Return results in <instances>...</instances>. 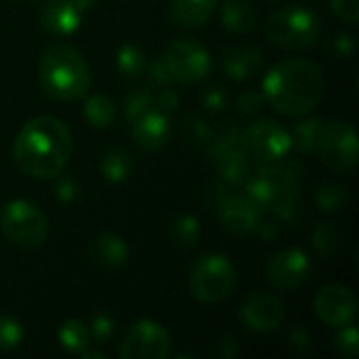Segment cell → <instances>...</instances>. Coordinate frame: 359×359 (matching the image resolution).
<instances>
[{
    "label": "cell",
    "mask_w": 359,
    "mask_h": 359,
    "mask_svg": "<svg viewBox=\"0 0 359 359\" xmlns=\"http://www.w3.org/2000/svg\"><path fill=\"white\" fill-rule=\"evenodd\" d=\"M74 139L69 128L53 116L27 120L13 141V162L34 179H55L69 164Z\"/></svg>",
    "instance_id": "cell-1"
},
{
    "label": "cell",
    "mask_w": 359,
    "mask_h": 359,
    "mask_svg": "<svg viewBox=\"0 0 359 359\" xmlns=\"http://www.w3.org/2000/svg\"><path fill=\"white\" fill-rule=\"evenodd\" d=\"M326 80L318 63L309 59H286L263 78V97L284 116H307L324 97Z\"/></svg>",
    "instance_id": "cell-2"
},
{
    "label": "cell",
    "mask_w": 359,
    "mask_h": 359,
    "mask_svg": "<svg viewBox=\"0 0 359 359\" xmlns=\"http://www.w3.org/2000/svg\"><path fill=\"white\" fill-rule=\"evenodd\" d=\"M303 164L299 160H278L269 164H259L257 172L248 177L246 196L267 215L280 221L294 219L301 200Z\"/></svg>",
    "instance_id": "cell-3"
},
{
    "label": "cell",
    "mask_w": 359,
    "mask_h": 359,
    "mask_svg": "<svg viewBox=\"0 0 359 359\" xmlns=\"http://www.w3.org/2000/svg\"><path fill=\"white\" fill-rule=\"evenodd\" d=\"M44 93L59 101H76L88 95L93 76L84 57L69 44H53L38 67Z\"/></svg>",
    "instance_id": "cell-4"
},
{
    "label": "cell",
    "mask_w": 359,
    "mask_h": 359,
    "mask_svg": "<svg viewBox=\"0 0 359 359\" xmlns=\"http://www.w3.org/2000/svg\"><path fill=\"white\" fill-rule=\"evenodd\" d=\"M322 25L313 11L305 6H284L278 8L267 25L265 34L269 42L284 50H305L311 48L320 38Z\"/></svg>",
    "instance_id": "cell-5"
},
{
    "label": "cell",
    "mask_w": 359,
    "mask_h": 359,
    "mask_svg": "<svg viewBox=\"0 0 359 359\" xmlns=\"http://www.w3.org/2000/svg\"><path fill=\"white\" fill-rule=\"evenodd\" d=\"M238 282L233 263L219 252L202 255L194 261L189 269V288L191 294L206 305H217L225 301Z\"/></svg>",
    "instance_id": "cell-6"
},
{
    "label": "cell",
    "mask_w": 359,
    "mask_h": 359,
    "mask_svg": "<svg viewBox=\"0 0 359 359\" xmlns=\"http://www.w3.org/2000/svg\"><path fill=\"white\" fill-rule=\"evenodd\" d=\"M2 233L19 248L34 250L46 242L48 221L46 215L27 200H13L0 212Z\"/></svg>",
    "instance_id": "cell-7"
},
{
    "label": "cell",
    "mask_w": 359,
    "mask_h": 359,
    "mask_svg": "<svg viewBox=\"0 0 359 359\" xmlns=\"http://www.w3.org/2000/svg\"><path fill=\"white\" fill-rule=\"evenodd\" d=\"M208 156L217 166L223 183L229 187L244 185L250 175V156L244 141V128L227 126L219 135L212 137L208 145Z\"/></svg>",
    "instance_id": "cell-8"
},
{
    "label": "cell",
    "mask_w": 359,
    "mask_h": 359,
    "mask_svg": "<svg viewBox=\"0 0 359 359\" xmlns=\"http://www.w3.org/2000/svg\"><path fill=\"white\" fill-rule=\"evenodd\" d=\"M313 151L334 172H351L358 164L359 145L355 128L349 122L332 120L322 124Z\"/></svg>",
    "instance_id": "cell-9"
},
{
    "label": "cell",
    "mask_w": 359,
    "mask_h": 359,
    "mask_svg": "<svg viewBox=\"0 0 359 359\" xmlns=\"http://www.w3.org/2000/svg\"><path fill=\"white\" fill-rule=\"evenodd\" d=\"M162 57L170 69L172 80L181 84H194L204 80L212 67L210 50L202 42L191 38L175 40Z\"/></svg>",
    "instance_id": "cell-10"
},
{
    "label": "cell",
    "mask_w": 359,
    "mask_h": 359,
    "mask_svg": "<svg viewBox=\"0 0 359 359\" xmlns=\"http://www.w3.org/2000/svg\"><path fill=\"white\" fill-rule=\"evenodd\" d=\"M244 141L248 156L259 164H269L288 158L292 149L290 133L276 120L261 118L244 128Z\"/></svg>",
    "instance_id": "cell-11"
},
{
    "label": "cell",
    "mask_w": 359,
    "mask_h": 359,
    "mask_svg": "<svg viewBox=\"0 0 359 359\" xmlns=\"http://www.w3.org/2000/svg\"><path fill=\"white\" fill-rule=\"evenodd\" d=\"M172 341L164 326L151 320H139L126 330L118 353L124 359H166Z\"/></svg>",
    "instance_id": "cell-12"
},
{
    "label": "cell",
    "mask_w": 359,
    "mask_h": 359,
    "mask_svg": "<svg viewBox=\"0 0 359 359\" xmlns=\"http://www.w3.org/2000/svg\"><path fill=\"white\" fill-rule=\"evenodd\" d=\"M217 212L223 227L233 236L255 233L265 215L246 194H236V191H225L217 200Z\"/></svg>",
    "instance_id": "cell-13"
},
{
    "label": "cell",
    "mask_w": 359,
    "mask_h": 359,
    "mask_svg": "<svg viewBox=\"0 0 359 359\" xmlns=\"http://www.w3.org/2000/svg\"><path fill=\"white\" fill-rule=\"evenodd\" d=\"M311 276V261L301 248H284L271 257L267 280L278 290H297Z\"/></svg>",
    "instance_id": "cell-14"
},
{
    "label": "cell",
    "mask_w": 359,
    "mask_h": 359,
    "mask_svg": "<svg viewBox=\"0 0 359 359\" xmlns=\"http://www.w3.org/2000/svg\"><path fill=\"white\" fill-rule=\"evenodd\" d=\"M313 309L318 318L334 328L353 324L355 313H358V301L355 294L341 284H328L318 290L313 299Z\"/></svg>",
    "instance_id": "cell-15"
},
{
    "label": "cell",
    "mask_w": 359,
    "mask_h": 359,
    "mask_svg": "<svg viewBox=\"0 0 359 359\" xmlns=\"http://www.w3.org/2000/svg\"><path fill=\"white\" fill-rule=\"evenodd\" d=\"M286 309L276 294L269 292H252L240 307V318L248 330L255 332H271L282 326Z\"/></svg>",
    "instance_id": "cell-16"
},
{
    "label": "cell",
    "mask_w": 359,
    "mask_h": 359,
    "mask_svg": "<svg viewBox=\"0 0 359 359\" xmlns=\"http://www.w3.org/2000/svg\"><path fill=\"white\" fill-rule=\"evenodd\" d=\"M97 0H46L40 11V23L46 32L55 36L74 34L86 11L95 6Z\"/></svg>",
    "instance_id": "cell-17"
},
{
    "label": "cell",
    "mask_w": 359,
    "mask_h": 359,
    "mask_svg": "<svg viewBox=\"0 0 359 359\" xmlns=\"http://www.w3.org/2000/svg\"><path fill=\"white\" fill-rule=\"evenodd\" d=\"M130 133L139 147L154 151V149H160L166 145V141L170 137V120H168L166 111L154 107L130 124Z\"/></svg>",
    "instance_id": "cell-18"
},
{
    "label": "cell",
    "mask_w": 359,
    "mask_h": 359,
    "mask_svg": "<svg viewBox=\"0 0 359 359\" xmlns=\"http://www.w3.org/2000/svg\"><path fill=\"white\" fill-rule=\"evenodd\" d=\"M261 67H263V53L248 44L233 46L223 57V69L236 82L252 80L261 72Z\"/></svg>",
    "instance_id": "cell-19"
},
{
    "label": "cell",
    "mask_w": 359,
    "mask_h": 359,
    "mask_svg": "<svg viewBox=\"0 0 359 359\" xmlns=\"http://www.w3.org/2000/svg\"><path fill=\"white\" fill-rule=\"evenodd\" d=\"M95 265L103 269H120L128 261V244L116 233H99L88 246Z\"/></svg>",
    "instance_id": "cell-20"
},
{
    "label": "cell",
    "mask_w": 359,
    "mask_h": 359,
    "mask_svg": "<svg viewBox=\"0 0 359 359\" xmlns=\"http://www.w3.org/2000/svg\"><path fill=\"white\" fill-rule=\"evenodd\" d=\"M219 0H168V13L179 27H198L208 21Z\"/></svg>",
    "instance_id": "cell-21"
},
{
    "label": "cell",
    "mask_w": 359,
    "mask_h": 359,
    "mask_svg": "<svg viewBox=\"0 0 359 359\" xmlns=\"http://www.w3.org/2000/svg\"><path fill=\"white\" fill-rule=\"evenodd\" d=\"M221 23L233 34H246L257 23V11L248 0H225L221 6Z\"/></svg>",
    "instance_id": "cell-22"
},
{
    "label": "cell",
    "mask_w": 359,
    "mask_h": 359,
    "mask_svg": "<svg viewBox=\"0 0 359 359\" xmlns=\"http://www.w3.org/2000/svg\"><path fill=\"white\" fill-rule=\"evenodd\" d=\"M99 170H101V175L107 181L122 183V181H126L133 175L135 160H133L128 149H124V147H109L107 151H103V156L99 160Z\"/></svg>",
    "instance_id": "cell-23"
},
{
    "label": "cell",
    "mask_w": 359,
    "mask_h": 359,
    "mask_svg": "<svg viewBox=\"0 0 359 359\" xmlns=\"http://www.w3.org/2000/svg\"><path fill=\"white\" fill-rule=\"evenodd\" d=\"M84 120L95 128H107L116 120V105L105 95H90L82 107Z\"/></svg>",
    "instance_id": "cell-24"
},
{
    "label": "cell",
    "mask_w": 359,
    "mask_h": 359,
    "mask_svg": "<svg viewBox=\"0 0 359 359\" xmlns=\"http://www.w3.org/2000/svg\"><path fill=\"white\" fill-rule=\"evenodd\" d=\"M57 339L61 343V347L69 353H84L90 345V332H88V326L82 324L80 320H67L59 332H57Z\"/></svg>",
    "instance_id": "cell-25"
},
{
    "label": "cell",
    "mask_w": 359,
    "mask_h": 359,
    "mask_svg": "<svg viewBox=\"0 0 359 359\" xmlns=\"http://www.w3.org/2000/svg\"><path fill=\"white\" fill-rule=\"evenodd\" d=\"M322 124H324L322 118H305L292 124V130H288L292 139V147H297L301 154H313L316 139H318Z\"/></svg>",
    "instance_id": "cell-26"
},
{
    "label": "cell",
    "mask_w": 359,
    "mask_h": 359,
    "mask_svg": "<svg viewBox=\"0 0 359 359\" xmlns=\"http://www.w3.org/2000/svg\"><path fill=\"white\" fill-rule=\"evenodd\" d=\"M170 236H172L177 246H181L185 250L196 248L198 242H200V223H198V219L194 215H179L172 221Z\"/></svg>",
    "instance_id": "cell-27"
},
{
    "label": "cell",
    "mask_w": 359,
    "mask_h": 359,
    "mask_svg": "<svg viewBox=\"0 0 359 359\" xmlns=\"http://www.w3.org/2000/svg\"><path fill=\"white\" fill-rule=\"evenodd\" d=\"M116 69L126 78H137L145 72V53L137 44H122L116 53Z\"/></svg>",
    "instance_id": "cell-28"
},
{
    "label": "cell",
    "mask_w": 359,
    "mask_h": 359,
    "mask_svg": "<svg viewBox=\"0 0 359 359\" xmlns=\"http://www.w3.org/2000/svg\"><path fill=\"white\" fill-rule=\"evenodd\" d=\"M347 202H349V191H347V187H343L339 183L326 181L316 191V204L324 212H339L341 208L347 206Z\"/></svg>",
    "instance_id": "cell-29"
},
{
    "label": "cell",
    "mask_w": 359,
    "mask_h": 359,
    "mask_svg": "<svg viewBox=\"0 0 359 359\" xmlns=\"http://www.w3.org/2000/svg\"><path fill=\"white\" fill-rule=\"evenodd\" d=\"M339 229L334 227V223H318V227L313 229L311 236V244L316 248V252L324 259H332L339 250Z\"/></svg>",
    "instance_id": "cell-30"
},
{
    "label": "cell",
    "mask_w": 359,
    "mask_h": 359,
    "mask_svg": "<svg viewBox=\"0 0 359 359\" xmlns=\"http://www.w3.org/2000/svg\"><path fill=\"white\" fill-rule=\"evenodd\" d=\"M156 107V99L149 90H135L124 101V118L128 124H133L137 118H141L145 111Z\"/></svg>",
    "instance_id": "cell-31"
},
{
    "label": "cell",
    "mask_w": 359,
    "mask_h": 359,
    "mask_svg": "<svg viewBox=\"0 0 359 359\" xmlns=\"http://www.w3.org/2000/svg\"><path fill=\"white\" fill-rule=\"evenodd\" d=\"M21 341H23V326L11 316H0V353L17 349Z\"/></svg>",
    "instance_id": "cell-32"
},
{
    "label": "cell",
    "mask_w": 359,
    "mask_h": 359,
    "mask_svg": "<svg viewBox=\"0 0 359 359\" xmlns=\"http://www.w3.org/2000/svg\"><path fill=\"white\" fill-rule=\"evenodd\" d=\"M334 349L339 355L353 359L359 353V332L353 324L341 326L334 337Z\"/></svg>",
    "instance_id": "cell-33"
},
{
    "label": "cell",
    "mask_w": 359,
    "mask_h": 359,
    "mask_svg": "<svg viewBox=\"0 0 359 359\" xmlns=\"http://www.w3.org/2000/svg\"><path fill=\"white\" fill-rule=\"evenodd\" d=\"M185 137L194 143V145H202V147H208L215 133L212 128L208 126V122L200 120V118H191L185 122Z\"/></svg>",
    "instance_id": "cell-34"
},
{
    "label": "cell",
    "mask_w": 359,
    "mask_h": 359,
    "mask_svg": "<svg viewBox=\"0 0 359 359\" xmlns=\"http://www.w3.org/2000/svg\"><path fill=\"white\" fill-rule=\"evenodd\" d=\"M332 13L349 25L359 21V0H330Z\"/></svg>",
    "instance_id": "cell-35"
},
{
    "label": "cell",
    "mask_w": 359,
    "mask_h": 359,
    "mask_svg": "<svg viewBox=\"0 0 359 359\" xmlns=\"http://www.w3.org/2000/svg\"><path fill=\"white\" fill-rule=\"evenodd\" d=\"M90 337L97 341V343H103V341H109L111 334H114V320L107 316V313H97L90 322V328H88Z\"/></svg>",
    "instance_id": "cell-36"
},
{
    "label": "cell",
    "mask_w": 359,
    "mask_h": 359,
    "mask_svg": "<svg viewBox=\"0 0 359 359\" xmlns=\"http://www.w3.org/2000/svg\"><path fill=\"white\" fill-rule=\"evenodd\" d=\"M202 105L208 109V111H221L229 105V99H227V93L219 86H208L202 90Z\"/></svg>",
    "instance_id": "cell-37"
},
{
    "label": "cell",
    "mask_w": 359,
    "mask_h": 359,
    "mask_svg": "<svg viewBox=\"0 0 359 359\" xmlns=\"http://www.w3.org/2000/svg\"><path fill=\"white\" fill-rule=\"evenodd\" d=\"M238 109L242 114H257L263 105H265V97H263V90H244L240 93L238 101H236Z\"/></svg>",
    "instance_id": "cell-38"
},
{
    "label": "cell",
    "mask_w": 359,
    "mask_h": 359,
    "mask_svg": "<svg viewBox=\"0 0 359 359\" xmlns=\"http://www.w3.org/2000/svg\"><path fill=\"white\" fill-rule=\"evenodd\" d=\"M328 48L334 57H349L355 50V38L351 34H337L328 40Z\"/></svg>",
    "instance_id": "cell-39"
},
{
    "label": "cell",
    "mask_w": 359,
    "mask_h": 359,
    "mask_svg": "<svg viewBox=\"0 0 359 359\" xmlns=\"http://www.w3.org/2000/svg\"><path fill=\"white\" fill-rule=\"evenodd\" d=\"M149 80H151V84H158V86H170L175 82L164 57L154 59V63L149 65Z\"/></svg>",
    "instance_id": "cell-40"
},
{
    "label": "cell",
    "mask_w": 359,
    "mask_h": 359,
    "mask_svg": "<svg viewBox=\"0 0 359 359\" xmlns=\"http://www.w3.org/2000/svg\"><path fill=\"white\" fill-rule=\"evenodd\" d=\"M288 339H290V347H294L297 351H307L311 347V334L303 328H294L288 334Z\"/></svg>",
    "instance_id": "cell-41"
},
{
    "label": "cell",
    "mask_w": 359,
    "mask_h": 359,
    "mask_svg": "<svg viewBox=\"0 0 359 359\" xmlns=\"http://www.w3.org/2000/svg\"><path fill=\"white\" fill-rule=\"evenodd\" d=\"M158 109H162V111H172L177 105H179V95L175 93V90H170V88H166V90H162L160 93V97H158Z\"/></svg>",
    "instance_id": "cell-42"
},
{
    "label": "cell",
    "mask_w": 359,
    "mask_h": 359,
    "mask_svg": "<svg viewBox=\"0 0 359 359\" xmlns=\"http://www.w3.org/2000/svg\"><path fill=\"white\" fill-rule=\"evenodd\" d=\"M55 194H57V198H59L61 202H72V200L76 198V194H78V185L72 183V181H61V183L57 185Z\"/></svg>",
    "instance_id": "cell-43"
},
{
    "label": "cell",
    "mask_w": 359,
    "mask_h": 359,
    "mask_svg": "<svg viewBox=\"0 0 359 359\" xmlns=\"http://www.w3.org/2000/svg\"><path fill=\"white\" fill-rule=\"evenodd\" d=\"M257 231H259L265 240H273V238H278V233H280V229H278V225H276L273 221H265V215H263V219H261Z\"/></svg>",
    "instance_id": "cell-44"
}]
</instances>
